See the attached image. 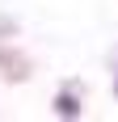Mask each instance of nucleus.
I'll return each instance as SVG.
<instances>
[{"label":"nucleus","instance_id":"nucleus-1","mask_svg":"<svg viewBox=\"0 0 118 122\" xmlns=\"http://www.w3.org/2000/svg\"><path fill=\"white\" fill-rule=\"evenodd\" d=\"M59 114H68V118H76L80 110H76V101H72V97H59Z\"/></svg>","mask_w":118,"mask_h":122}]
</instances>
